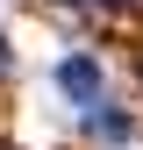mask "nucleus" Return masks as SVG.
I'll return each mask as SVG.
<instances>
[{
  "instance_id": "1",
  "label": "nucleus",
  "mask_w": 143,
  "mask_h": 150,
  "mask_svg": "<svg viewBox=\"0 0 143 150\" xmlns=\"http://www.w3.org/2000/svg\"><path fill=\"white\" fill-rule=\"evenodd\" d=\"M100 86H107V79H100L93 57H64V64H57V93H64L72 107H100Z\"/></svg>"
},
{
  "instance_id": "2",
  "label": "nucleus",
  "mask_w": 143,
  "mask_h": 150,
  "mask_svg": "<svg viewBox=\"0 0 143 150\" xmlns=\"http://www.w3.org/2000/svg\"><path fill=\"white\" fill-rule=\"evenodd\" d=\"M93 136L122 143V136H129V115H122V107H93Z\"/></svg>"
}]
</instances>
